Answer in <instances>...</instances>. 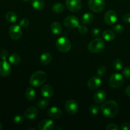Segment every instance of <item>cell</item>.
I'll list each match as a JSON object with an SVG mask.
<instances>
[{
	"instance_id": "obj_31",
	"label": "cell",
	"mask_w": 130,
	"mask_h": 130,
	"mask_svg": "<svg viewBox=\"0 0 130 130\" xmlns=\"http://www.w3.org/2000/svg\"><path fill=\"white\" fill-rule=\"evenodd\" d=\"M89 110H90V113H91L93 115H96V114H99V111H100V108L97 105L93 104L90 107Z\"/></svg>"
},
{
	"instance_id": "obj_17",
	"label": "cell",
	"mask_w": 130,
	"mask_h": 130,
	"mask_svg": "<svg viewBox=\"0 0 130 130\" xmlns=\"http://www.w3.org/2000/svg\"><path fill=\"white\" fill-rule=\"evenodd\" d=\"M42 95L46 99H50L54 94L53 87L49 85H45L41 88Z\"/></svg>"
},
{
	"instance_id": "obj_30",
	"label": "cell",
	"mask_w": 130,
	"mask_h": 130,
	"mask_svg": "<svg viewBox=\"0 0 130 130\" xmlns=\"http://www.w3.org/2000/svg\"><path fill=\"white\" fill-rule=\"evenodd\" d=\"M24 117L25 116L22 114H18V115L15 116L13 118V123L17 125L22 124L24 121Z\"/></svg>"
},
{
	"instance_id": "obj_39",
	"label": "cell",
	"mask_w": 130,
	"mask_h": 130,
	"mask_svg": "<svg viewBox=\"0 0 130 130\" xmlns=\"http://www.w3.org/2000/svg\"><path fill=\"white\" fill-rule=\"evenodd\" d=\"M100 29H98V28H93V29L91 30V35L93 36L95 38L99 36L100 35Z\"/></svg>"
},
{
	"instance_id": "obj_28",
	"label": "cell",
	"mask_w": 130,
	"mask_h": 130,
	"mask_svg": "<svg viewBox=\"0 0 130 130\" xmlns=\"http://www.w3.org/2000/svg\"><path fill=\"white\" fill-rule=\"evenodd\" d=\"M123 62L121 60L116 59L113 62V67H114V70L116 71H119L123 69Z\"/></svg>"
},
{
	"instance_id": "obj_41",
	"label": "cell",
	"mask_w": 130,
	"mask_h": 130,
	"mask_svg": "<svg viewBox=\"0 0 130 130\" xmlns=\"http://www.w3.org/2000/svg\"><path fill=\"white\" fill-rule=\"evenodd\" d=\"M123 20L125 23L130 24V13H127L123 16Z\"/></svg>"
},
{
	"instance_id": "obj_23",
	"label": "cell",
	"mask_w": 130,
	"mask_h": 130,
	"mask_svg": "<svg viewBox=\"0 0 130 130\" xmlns=\"http://www.w3.org/2000/svg\"><path fill=\"white\" fill-rule=\"evenodd\" d=\"M25 96L28 100H33L36 97V93L32 88H28L25 92Z\"/></svg>"
},
{
	"instance_id": "obj_8",
	"label": "cell",
	"mask_w": 130,
	"mask_h": 130,
	"mask_svg": "<svg viewBox=\"0 0 130 130\" xmlns=\"http://www.w3.org/2000/svg\"><path fill=\"white\" fill-rule=\"evenodd\" d=\"M65 109L69 115L73 116L78 112V104L74 100H69L65 104Z\"/></svg>"
},
{
	"instance_id": "obj_34",
	"label": "cell",
	"mask_w": 130,
	"mask_h": 130,
	"mask_svg": "<svg viewBox=\"0 0 130 130\" xmlns=\"http://www.w3.org/2000/svg\"><path fill=\"white\" fill-rule=\"evenodd\" d=\"M8 57V51L5 49L2 50L0 52V58L3 60H6Z\"/></svg>"
},
{
	"instance_id": "obj_25",
	"label": "cell",
	"mask_w": 130,
	"mask_h": 130,
	"mask_svg": "<svg viewBox=\"0 0 130 130\" xmlns=\"http://www.w3.org/2000/svg\"><path fill=\"white\" fill-rule=\"evenodd\" d=\"M31 4L33 8L37 10H42L44 5L43 0H32Z\"/></svg>"
},
{
	"instance_id": "obj_36",
	"label": "cell",
	"mask_w": 130,
	"mask_h": 130,
	"mask_svg": "<svg viewBox=\"0 0 130 130\" xmlns=\"http://www.w3.org/2000/svg\"><path fill=\"white\" fill-rule=\"evenodd\" d=\"M29 23H30V21H29V19H27V18H24V19L20 20L19 25L22 27H26L29 25Z\"/></svg>"
},
{
	"instance_id": "obj_20",
	"label": "cell",
	"mask_w": 130,
	"mask_h": 130,
	"mask_svg": "<svg viewBox=\"0 0 130 130\" xmlns=\"http://www.w3.org/2000/svg\"><path fill=\"white\" fill-rule=\"evenodd\" d=\"M102 38L107 41H111L116 38V34L112 30H105L102 33Z\"/></svg>"
},
{
	"instance_id": "obj_16",
	"label": "cell",
	"mask_w": 130,
	"mask_h": 130,
	"mask_svg": "<svg viewBox=\"0 0 130 130\" xmlns=\"http://www.w3.org/2000/svg\"><path fill=\"white\" fill-rule=\"evenodd\" d=\"M47 112H48V116L54 119H59L62 115V110L57 107H52L50 109H48Z\"/></svg>"
},
{
	"instance_id": "obj_29",
	"label": "cell",
	"mask_w": 130,
	"mask_h": 130,
	"mask_svg": "<svg viewBox=\"0 0 130 130\" xmlns=\"http://www.w3.org/2000/svg\"><path fill=\"white\" fill-rule=\"evenodd\" d=\"M49 105V101L46 99H41L38 102V107L41 110L46 109Z\"/></svg>"
},
{
	"instance_id": "obj_21",
	"label": "cell",
	"mask_w": 130,
	"mask_h": 130,
	"mask_svg": "<svg viewBox=\"0 0 130 130\" xmlns=\"http://www.w3.org/2000/svg\"><path fill=\"white\" fill-rule=\"evenodd\" d=\"M94 16L90 13H85L82 17H81V21L82 24L86 25V24H90L93 21Z\"/></svg>"
},
{
	"instance_id": "obj_45",
	"label": "cell",
	"mask_w": 130,
	"mask_h": 130,
	"mask_svg": "<svg viewBox=\"0 0 130 130\" xmlns=\"http://www.w3.org/2000/svg\"><path fill=\"white\" fill-rule=\"evenodd\" d=\"M23 1H26V2H27V1H30V0H22Z\"/></svg>"
},
{
	"instance_id": "obj_5",
	"label": "cell",
	"mask_w": 130,
	"mask_h": 130,
	"mask_svg": "<svg viewBox=\"0 0 130 130\" xmlns=\"http://www.w3.org/2000/svg\"><path fill=\"white\" fill-rule=\"evenodd\" d=\"M124 83V77L121 74L114 73L110 77L109 85L114 88H119Z\"/></svg>"
},
{
	"instance_id": "obj_43",
	"label": "cell",
	"mask_w": 130,
	"mask_h": 130,
	"mask_svg": "<svg viewBox=\"0 0 130 130\" xmlns=\"http://www.w3.org/2000/svg\"><path fill=\"white\" fill-rule=\"evenodd\" d=\"M3 129V124L0 123V130H1Z\"/></svg>"
},
{
	"instance_id": "obj_6",
	"label": "cell",
	"mask_w": 130,
	"mask_h": 130,
	"mask_svg": "<svg viewBox=\"0 0 130 130\" xmlns=\"http://www.w3.org/2000/svg\"><path fill=\"white\" fill-rule=\"evenodd\" d=\"M105 6V0H89L88 6L91 11L100 12L104 10Z\"/></svg>"
},
{
	"instance_id": "obj_14",
	"label": "cell",
	"mask_w": 130,
	"mask_h": 130,
	"mask_svg": "<svg viewBox=\"0 0 130 130\" xmlns=\"http://www.w3.org/2000/svg\"><path fill=\"white\" fill-rule=\"evenodd\" d=\"M38 128L40 130L53 129L55 128V123L50 119H43L38 124Z\"/></svg>"
},
{
	"instance_id": "obj_10",
	"label": "cell",
	"mask_w": 130,
	"mask_h": 130,
	"mask_svg": "<svg viewBox=\"0 0 130 130\" xmlns=\"http://www.w3.org/2000/svg\"><path fill=\"white\" fill-rule=\"evenodd\" d=\"M66 6L69 10L72 12H77L81 8V0H66Z\"/></svg>"
},
{
	"instance_id": "obj_22",
	"label": "cell",
	"mask_w": 130,
	"mask_h": 130,
	"mask_svg": "<svg viewBox=\"0 0 130 130\" xmlns=\"http://www.w3.org/2000/svg\"><path fill=\"white\" fill-rule=\"evenodd\" d=\"M52 60V55L49 53H43L40 56L39 61L43 66H46Z\"/></svg>"
},
{
	"instance_id": "obj_13",
	"label": "cell",
	"mask_w": 130,
	"mask_h": 130,
	"mask_svg": "<svg viewBox=\"0 0 130 130\" xmlns=\"http://www.w3.org/2000/svg\"><path fill=\"white\" fill-rule=\"evenodd\" d=\"M11 71V66L7 61L3 60L0 62V76L7 77L10 74Z\"/></svg>"
},
{
	"instance_id": "obj_40",
	"label": "cell",
	"mask_w": 130,
	"mask_h": 130,
	"mask_svg": "<svg viewBox=\"0 0 130 130\" xmlns=\"http://www.w3.org/2000/svg\"><path fill=\"white\" fill-rule=\"evenodd\" d=\"M121 129L122 130H130V124L128 123H124L121 124Z\"/></svg>"
},
{
	"instance_id": "obj_26",
	"label": "cell",
	"mask_w": 130,
	"mask_h": 130,
	"mask_svg": "<svg viewBox=\"0 0 130 130\" xmlns=\"http://www.w3.org/2000/svg\"><path fill=\"white\" fill-rule=\"evenodd\" d=\"M5 18H6V20L10 23H14L17 20V15L16 13L13 11H8L6 13V15H5Z\"/></svg>"
},
{
	"instance_id": "obj_42",
	"label": "cell",
	"mask_w": 130,
	"mask_h": 130,
	"mask_svg": "<svg viewBox=\"0 0 130 130\" xmlns=\"http://www.w3.org/2000/svg\"><path fill=\"white\" fill-rule=\"evenodd\" d=\"M125 94L127 95V96H129V97H130V86H128V87L126 88Z\"/></svg>"
},
{
	"instance_id": "obj_9",
	"label": "cell",
	"mask_w": 130,
	"mask_h": 130,
	"mask_svg": "<svg viewBox=\"0 0 130 130\" xmlns=\"http://www.w3.org/2000/svg\"><path fill=\"white\" fill-rule=\"evenodd\" d=\"M9 35L13 40H18L22 35V30L20 25H13L9 29Z\"/></svg>"
},
{
	"instance_id": "obj_33",
	"label": "cell",
	"mask_w": 130,
	"mask_h": 130,
	"mask_svg": "<svg viewBox=\"0 0 130 130\" xmlns=\"http://www.w3.org/2000/svg\"><path fill=\"white\" fill-rule=\"evenodd\" d=\"M106 67L105 66H101L99 67L97 69V75L99 76H103L105 75V72H106Z\"/></svg>"
},
{
	"instance_id": "obj_35",
	"label": "cell",
	"mask_w": 130,
	"mask_h": 130,
	"mask_svg": "<svg viewBox=\"0 0 130 130\" xmlns=\"http://www.w3.org/2000/svg\"><path fill=\"white\" fill-rule=\"evenodd\" d=\"M78 32L81 34H86L88 32L87 27L84 25H81L78 26Z\"/></svg>"
},
{
	"instance_id": "obj_18",
	"label": "cell",
	"mask_w": 130,
	"mask_h": 130,
	"mask_svg": "<svg viewBox=\"0 0 130 130\" xmlns=\"http://www.w3.org/2000/svg\"><path fill=\"white\" fill-rule=\"evenodd\" d=\"M107 94L103 90H99L96 91L94 95V100L96 104H102L106 100Z\"/></svg>"
},
{
	"instance_id": "obj_44",
	"label": "cell",
	"mask_w": 130,
	"mask_h": 130,
	"mask_svg": "<svg viewBox=\"0 0 130 130\" xmlns=\"http://www.w3.org/2000/svg\"><path fill=\"white\" fill-rule=\"evenodd\" d=\"M30 129H32V130H36L35 128H29V129H27V130H30Z\"/></svg>"
},
{
	"instance_id": "obj_2",
	"label": "cell",
	"mask_w": 130,
	"mask_h": 130,
	"mask_svg": "<svg viewBox=\"0 0 130 130\" xmlns=\"http://www.w3.org/2000/svg\"><path fill=\"white\" fill-rule=\"evenodd\" d=\"M47 75L43 71H36L32 74L29 79V83L33 87H39L45 83Z\"/></svg>"
},
{
	"instance_id": "obj_7",
	"label": "cell",
	"mask_w": 130,
	"mask_h": 130,
	"mask_svg": "<svg viewBox=\"0 0 130 130\" xmlns=\"http://www.w3.org/2000/svg\"><path fill=\"white\" fill-rule=\"evenodd\" d=\"M63 25L67 29H74L78 27L79 25V21L78 18L75 15H69L63 20Z\"/></svg>"
},
{
	"instance_id": "obj_37",
	"label": "cell",
	"mask_w": 130,
	"mask_h": 130,
	"mask_svg": "<svg viewBox=\"0 0 130 130\" xmlns=\"http://www.w3.org/2000/svg\"><path fill=\"white\" fill-rule=\"evenodd\" d=\"M105 129L106 130H119V128L117 124H114V123H110L107 125Z\"/></svg>"
},
{
	"instance_id": "obj_38",
	"label": "cell",
	"mask_w": 130,
	"mask_h": 130,
	"mask_svg": "<svg viewBox=\"0 0 130 130\" xmlns=\"http://www.w3.org/2000/svg\"><path fill=\"white\" fill-rule=\"evenodd\" d=\"M123 76L127 79H130V66L125 67L123 71Z\"/></svg>"
},
{
	"instance_id": "obj_1",
	"label": "cell",
	"mask_w": 130,
	"mask_h": 130,
	"mask_svg": "<svg viewBox=\"0 0 130 130\" xmlns=\"http://www.w3.org/2000/svg\"><path fill=\"white\" fill-rule=\"evenodd\" d=\"M100 110L104 116L108 118H112L118 115L119 112V106L118 103L114 100H108L103 104Z\"/></svg>"
},
{
	"instance_id": "obj_32",
	"label": "cell",
	"mask_w": 130,
	"mask_h": 130,
	"mask_svg": "<svg viewBox=\"0 0 130 130\" xmlns=\"http://www.w3.org/2000/svg\"><path fill=\"white\" fill-rule=\"evenodd\" d=\"M112 29L116 33L121 34V33H122L124 30V27L123 25H121V24H117V25L113 26Z\"/></svg>"
},
{
	"instance_id": "obj_11",
	"label": "cell",
	"mask_w": 130,
	"mask_h": 130,
	"mask_svg": "<svg viewBox=\"0 0 130 130\" xmlns=\"http://www.w3.org/2000/svg\"><path fill=\"white\" fill-rule=\"evenodd\" d=\"M117 20H118L117 14L114 10H109L105 12L104 15V21L107 25H113L116 22Z\"/></svg>"
},
{
	"instance_id": "obj_15",
	"label": "cell",
	"mask_w": 130,
	"mask_h": 130,
	"mask_svg": "<svg viewBox=\"0 0 130 130\" xmlns=\"http://www.w3.org/2000/svg\"><path fill=\"white\" fill-rule=\"evenodd\" d=\"M38 115V110L34 107H30L27 108L24 112V116L28 120L32 121L36 118Z\"/></svg>"
},
{
	"instance_id": "obj_12",
	"label": "cell",
	"mask_w": 130,
	"mask_h": 130,
	"mask_svg": "<svg viewBox=\"0 0 130 130\" xmlns=\"http://www.w3.org/2000/svg\"><path fill=\"white\" fill-rule=\"evenodd\" d=\"M102 83V81L100 76H93L88 80L87 85L89 89L91 90H95L101 86Z\"/></svg>"
},
{
	"instance_id": "obj_19",
	"label": "cell",
	"mask_w": 130,
	"mask_h": 130,
	"mask_svg": "<svg viewBox=\"0 0 130 130\" xmlns=\"http://www.w3.org/2000/svg\"><path fill=\"white\" fill-rule=\"evenodd\" d=\"M50 29L52 33L55 35H59L62 31V27L61 24L58 22H54L50 25Z\"/></svg>"
},
{
	"instance_id": "obj_24",
	"label": "cell",
	"mask_w": 130,
	"mask_h": 130,
	"mask_svg": "<svg viewBox=\"0 0 130 130\" xmlns=\"http://www.w3.org/2000/svg\"><path fill=\"white\" fill-rule=\"evenodd\" d=\"M9 62L11 64L14 65V66H17L21 62V58L20 56L16 53H13V54L11 55L9 57Z\"/></svg>"
},
{
	"instance_id": "obj_27",
	"label": "cell",
	"mask_w": 130,
	"mask_h": 130,
	"mask_svg": "<svg viewBox=\"0 0 130 130\" xmlns=\"http://www.w3.org/2000/svg\"><path fill=\"white\" fill-rule=\"evenodd\" d=\"M64 5L62 3H57L54 4L52 7V10L55 13H60L64 10Z\"/></svg>"
},
{
	"instance_id": "obj_3",
	"label": "cell",
	"mask_w": 130,
	"mask_h": 130,
	"mask_svg": "<svg viewBox=\"0 0 130 130\" xmlns=\"http://www.w3.org/2000/svg\"><path fill=\"white\" fill-rule=\"evenodd\" d=\"M105 46L104 41L100 38H96L91 41L88 46V49L91 53H98L102 52Z\"/></svg>"
},
{
	"instance_id": "obj_4",
	"label": "cell",
	"mask_w": 130,
	"mask_h": 130,
	"mask_svg": "<svg viewBox=\"0 0 130 130\" xmlns=\"http://www.w3.org/2000/svg\"><path fill=\"white\" fill-rule=\"evenodd\" d=\"M56 47L61 52H68L71 48V42L66 37H60L56 41Z\"/></svg>"
}]
</instances>
